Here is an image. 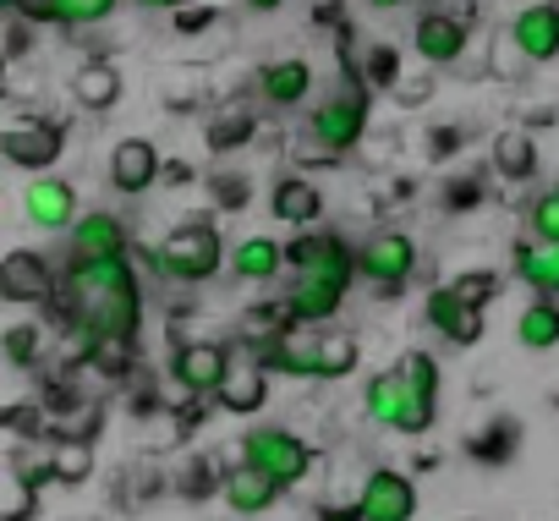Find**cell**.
<instances>
[{"label": "cell", "mask_w": 559, "mask_h": 521, "mask_svg": "<svg viewBox=\"0 0 559 521\" xmlns=\"http://www.w3.org/2000/svg\"><path fill=\"white\" fill-rule=\"evenodd\" d=\"M241 7H247V12H258V17H263V12H280V7H286V0H241Z\"/></svg>", "instance_id": "obj_45"}, {"label": "cell", "mask_w": 559, "mask_h": 521, "mask_svg": "<svg viewBox=\"0 0 559 521\" xmlns=\"http://www.w3.org/2000/svg\"><path fill=\"white\" fill-rule=\"evenodd\" d=\"M368 88H401V56L390 45L368 50Z\"/></svg>", "instance_id": "obj_36"}, {"label": "cell", "mask_w": 559, "mask_h": 521, "mask_svg": "<svg viewBox=\"0 0 559 521\" xmlns=\"http://www.w3.org/2000/svg\"><path fill=\"white\" fill-rule=\"evenodd\" d=\"M368 116H373L368 83H352V88H341V94H330V99H319V105H313L308 132H313V143H319L324 154H346V149H357V143H362Z\"/></svg>", "instance_id": "obj_4"}, {"label": "cell", "mask_w": 559, "mask_h": 521, "mask_svg": "<svg viewBox=\"0 0 559 521\" xmlns=\"http://www.w3.org/2000/svg\"><path fill=\"white\" fill-rule=\"evenodd\" d=\"M428 324H433L450 346H477L483 330H488L483 303H472L461 286H439V292L428 297Z\"/></svg>", "instance_id": "obj_12"}, {"label": "cell", "mask_w": 559, "mask_h": 521, "mask_svg": "<svg viewBox=\"0 0 559 521\" xmlns=\"http://www.w3.org/2000/svg\"><path fill=\"white\" fill-rule=\"evenodd\" d=\"M219 494H225V505H230L236 516H263V510H274V499H280V483H274L269 472H258V466L236 461V466L219 477Z\"/></svg>", "instance_id": "obj_19"}, {"label": "cell", "mask_w": 559, "mask_h": 521, "mask_svg": "<svg viewBox=\"0 0 559 521\" xmlns=\"http://www.w3.org/2000/svg\"><path fill=\"white\" fill-rule=\"evenodd\" d=\"M209 23H214V12H203V0H198V7H187V12L176 17V28H181V34H198V28H209Z\"/></svg>", "instance_id": "obj_43"}, {"label": "cell", "mask_w": 559, "mask_h": 521, "mask_svg": "<svg viewBox=\"0 0 559 521\" xmlns=\"http://www.w3.org/2000/svg\"><path fill=\"white\" fill-rule=\"evenodd\" d=\"M159 176H165V159H159V149H154L148 138H121V143H116V154H110V187H116V192L138 198V192H148Z\"/></svg>", "instance_id": "obj_16"}, {"label": "cell", "mask_w": 559, "mask_h": 521, "mask_svg": "<svg viewBox=\"0 0 559 521\" xmlns=\"http://www.w3.org/2000/svg\"><path fill=\"white\" fill-rule=\"evenodd\" d=\"M286 264H292L286 241H274V236H247V241L230 247V275H236V281H252V286L274 281Z\"/></svg>", "instance_id": "obj_21"}, {"label": "cell", "mask_w": 559, "mask_h": 521, "mask_svg": "<svg viewBox=\"0 0 559 521\" xmlns=\"http://www.w3.org/2000/svg\"><path fill=\"white\" fill-rule=\"evenodd\" d=\"M165 181H170V187H176V181H192V165H187V159H170V165H165Z\"/></svg>", "instance_id": "obj_44"}, {"label": "cell", "mask_w": 559, "mask_h": 521, "mask_svg": "<svg viewBox=\"0 0 559 521\" xmlns=\"http://www.w3.org/2000/svg\"><path fill=\"white\" fill-rule=\"evenodd\" d=\"M34 494H39V488H34L17 466H7V499H0V521H28V516L39 510Z\"/></svg>", "instance_id": "obj_30"}, {"label": "cell", "mask_w": 559, "mask_h": 521, "mask_svg": "<svg viewBox=\"0 0 559 521\" xmlns=\"http://www.w3.org/2000/svg\"><path fill=\"white\" fill-rule=\"evenodd\" d=\"M225 374H230V352H225L219 341H187V346H176V357H170V379H176L187 395H219Z\"/></svg>", "instance_id": "obj_9"}, {"label": "cell", "mask_w": 559, "mask_h": 521, "mask_svg": "<svg viewBox=\"0 0 559 521\" xmlns=\"http://www.w3.org/2000/svg\"><path fill=\"white\" fill-rule=\"evenodd\" d=\"M515 341H521L526 352H554V346H559V303H554V297L526 303L521 319H515Z\"/></svg>", "instance_id": "obj_27"}, {"label": "cell", "mask_w": 559, "mask_h": 521, "mask_svg": "<svg viewBox=\"0 0 559 521\" xmlns=\"http://www.w3.org/2000/svg\"><path fill=\"white\" fill-rule=\"evenodd\" d=\"M138 7H148V12H170L176 0H138Z\"/></svg>", "instance_id": "obj_46"}, {"label": "cell", "mask_w": 559, "mask_h": 521, "mask_svg": "<svg viewBox=\"0 0 559 521\" xmlns=\"http://www.w3.org/2000/svg\"><path fill=\"white\" fill-rule=\"evenodd\" d=\"M428 149H433V159H439V154H455V149H461V132H455V127H433V132H428Z\"/></svg>", "instance_id": "obj_42"}, {"label": "cell", "mask_w": 559, "mask_h": 521, "mask_svg": "<svg viewBox=\"0 0 559 521\" xmlns=\"http://www.w3.org/2000/svg\"><path fill=\"white\" fill-rule=\"evenodd\" d=\"M209 187H214V203L219 209H247V198H252L247 192V176H214Z\"/></svg>", "instance_id": "obj_37"}, {"label": "cell", "mask_w": 559, "mask_h": 521, "mask_svg": "<svg viewBox=\"0 0 559 521\" xmlns=\"http://www.w3.org/2000/svg\"><path fill=\"white\" fill-rule=\"evenodd\" d=\"M252 132H258V121H252V110H225V116H214L209 121V149H241V143H252Z\"/></svg>", "instance_id": "obj_29"}, {"label": "cell", "mask_w": 559, "mask_h": 521, "mask_svg": "<svg viewBox=\"0 0 559 521\" xmlns=\"http://www.w3.org/2000/svg\"><path fill=\"white\" fill-rule=\"evenodd\" d=\"M61 149H67V138H61V127L56 121H12L7 132H0V154H7L17 170H50L56 159H61Z\"/></svg>", "instance_id": "obj_11"}, {"label": "cell", "mask_w": 559, "mask_h": 521, "mask_svg": "<svg viewBox=\"0 0 559 521\" xmlns=\"http://www.w3.org/2000/svg\"><path fill=\"white\" fill-rule=\"evenodd\" d=\"M401 374L412 379V390H417V395L439 401V384H444V379H439V363H433L428 352H406V357H401Z\"/></svg>", "instance_id": "obj_33"}, {"label": "cell", "mask_w": 559, "mask_h": 521, "mask_svg": "<svg viewBox=\"0 0 559 521\" xmlns=\"http://www.w3.org/2000/svg\"><path fill=\"white\" fill-rule=\"evenodd\" d=\"M466 39H472V28L455 12H423L417 28H412V45L428 67H455L466 56Z\"/></svg>", "instance_id": "obj_14"}, {"label": "cell", "mask_w": 559, "mask_h": 521, "mask_svg": "<svg viewBox=\"0 0 559 521\" xmlns=\"http://www.w3.org/2000/svg\"><path fill=\"white\" fill-rule=\"evenodd\" d=\"M352 292V275H330V270H297L292 286H286V308L297 324H319V319H335L341 303Z\"/></svg>", "instance_id": "obj_7"}, {"label": "cell", "mask_w": 559, "mask_h": 521, "mask_svg": "<svg viewBox=\"0 0 559 521\" xmlns=\"http://www.w3.org/2000/svg\"><path fill=\"white\" fill-rule=\"evenodd\" d=\"M56 292H61V281H56V264L45 252L12 247L0 258V297L7 303H50Z\"/></svg>", "instance_id": "obj_8"}, {"label": "cell", "mask_w": 559, "mask_h": 521, "mask_svg": "<svg viewBox=\"0 0 559 521\" xmlns=\"http://www.w3.org/2000/svg\"><path fill=\"white\" fill-rule=\"evenodd\" d=\"M67 241H72V258H121L127 241H132V230H127L121 214L88 209V214H78V225L67 230Z\"/></svg>", "instance_id": "obj_17"}, {"label": "cell", "mask_w": 559, "mask_h": 521, "mask_svg": "<svg viewBox=\"0 0 559 521\" xmlns=\"http://www.w3.org/2000/svg\"><path fill=\"white\" fill-rule=\"evenodd\" d=\"M269 209H274L280 225H313L324 214V192L308 176H280L274 192H269Z\"/></svg>", "instance_id": "obj_22"}, {"label": "cell", "mask_w": 559, "mask_h": 521, "mask_svg": "<svg viewBox=\"0 0 559 521\" xmlns=\"http://www.w3.org/2000/svg\"><path fill=\"white\" fill-rule=\"evenodd\" d=\"M241 461L258 466V472H269L280 488H292V483H302L313 472V450L292 428H252L241 439Z\"/></svg>", "instance_id": "obj_5"}, {"label": "cell", "mask_w": 559, "mask_h": 521, "mask_svg": "<svg viewBox=\"0 0 559 521\" xmlns=\"http://www.w3.org/2000/svg\"><path fill=\"white\" fill-rule=\"evenodd\" d=\"M357 510H362V521H412L417 516V483L395 466H379V472H368Z\"/></svg>", "instance_id": "obj_10"}, {"label": "cell", "mask_w": 559, "mask_h": 521, "mask_svg": "<svg viewBox=\"0 0 559 521\" xmlns=\"http://www.w3.org/2000/svg\"><path fill=\"white\" fill-rule=\"evenodd\" d=\"M88 472H94V450H88V445H78V439L56 445V477H61V483H83Z\"/></svg>", "instance_id": "obj_34"}, {"label": "cell", "mask_w": 559, "mask_h": 521, "mask_svg": "<svg viewBox=\"0 0 559 521\" xmlns=\"http://www.w3.org/2000/svg\"><path fill=\"white\" fill-rule=\"evenodd\" d=\"M61 303H67L78 352L94 357V346H105V341H138L143 286L127 264V252L121 258H72V270L61 275Z\"/></svg>", "instance_id": "obj_1"}, {"label": "cell", "mask_w": 559, "mask_h": 521, "mask_svg": "<svg viewBox=\"0 0 559 521\" xmlns=\"http://www.w3.org/2000/svg\"><path fill=\"white\" fill-rule=\"evenodd\" d=\"M258 94H263L274 110H297V105H308V94H313V67H308L302 56H280V61H269V67L258 72Z\"/></svg>", "instance_id": "obj_18"}, {"label": "cell", "mask_w": 559, "mask_h": 521, "mask_svg": "<svg viewBox=\"0 0 559 521\" xmlns=\"http://www.w3.org/2000/svg\"><path fill=\"white\" fill-rule=\"evenodd\" d=\"M362 406H368V417H373L379 428H395V434H428L433 417H439V406H433L428 395L412 390V379L401 374V363L368 379Z\"/></svg>", "instance_id": "obj_3"}, {"label": "cell", "mask_w": 559, "mask_h": 521, "mask_svg": "<svg viewBox=\"0 0 559 521\" xmlns=\"http://www.w3.org/2000/svg\"><path fill=\"white\" fill-rule=\"evenodd\" d=\"M510 439H515V428H510V423H499L493 434H477V439H472V455H488V461H504V455H510Z\"/></svg>", "instance_id": "obj_38"}, {"label": "cell", "mask_w": 559, "mask_h": 521, "mask_svg": "<svg viewBox=\"0 0 559 521\" xmlns=\"http://www.w3.org/2000/svg\"><path fill=\"white\" fill-rule=\"evenodd\" d=\"M23 214L39 225V230H72L78 225V187L39 170L28 187H23Z\"/></svg>", "instance_id": "obj_13"}, {"label": "cell", "mask_w": 559, "mask_h": 521, "mask_svg": "<svg viewBox=\"0 0 559 521\" xmlns=\"http://www.w3.org/2000/svg\"><path fill=\"white\" fill-rule=\"evenodd\" d=\"M532 236H548V241H559V187H543L537 198H532Z\"/></svg>", "instance_id": "obj_35"}, {"label": "cell", "mask_w": 559, "mask_h": 521, "mask_svg": "<svg viewBox=\"0 0 559 521\" xmlns=\"http://www.w3.org/2000/svg\"><path fill=\"white\" fill-rule=\"evenodd\" d=\"M39 346H45V330L39 324H12L7 330V363L12 368H34L39 363Z\"/></svg>", "instance_id": "obj_31"}, {"label": "cell", "mask_w": 559, "mask_h": 521, "mask_svg": "<svg viewBox=\"0 0 559 521\" xmlns=\"http://www.w3.org/2000/svg\"><path fill=\"white\" fill-rule=\"evenodd\" d=\"M258 363H263V368H280V374H297V379H319V330L286 324L280 335L263 341Z\"/></svg>", "instance_id": "obj_15"}, {"label": "cell", "mask_w": 559, "mask_h": 521, "mask_svg": "<svg viewBox=\"0 0 559 521\" xmlns=\"http://www.w3.org/2000/svg\"><path fill=\"white\" fill-rule=\"evenodd\" d=\"M455 286H461V292H466V297H472V303H488V297H493V286H499V281H493V275H488V270H483V275H466V281H455Z\"/></svg>", "instance_id": "obj_41"}, {"label": "cell", "mask_w": 559, "mask_h": 521, "mask_svg": "<svg viewBox=\"0 0 559 521\" xmlns=\"http://www.w3.org/2000/svg\"><path fill=\"white\" fill-rule=\"evenodd\" d=\"M219 258H225V241L209 220H192V225H176L159 247H154V270L165 281H181V286H203L209 275H219Z\"/></svg>", "instance_id": "obj_2"}, {"label": "cell", "mask_w": 559, "mask_h": 521, "mask_svg": "<svg viewBox=\"0 0 559 521\" xmlns=\"http://www.w3.org/2000/svg\"><path fill=\"white\" fill-rule=\"evenodd\" d=\"M521 67H526V50L515 45V34H504V39H499V61H493V72H499V78H515Z\"/></svg>", "instance_id": "obj_39"}, {"label": "cell", "mask_w": 559, "mask_h": 521, "mask_svg": "<svg viewBox=\"0 0 559 521\" xmlns=\"http://www.w3.org/2000/svg\"><path fill=\"white\" fill-rule=\"evenodd\" d=\"M269 401V368L263 363H230L225 384H219V406L225 412H258Z\"/></svg>", "instance_id": "obj_25"}, {"label": "cell", "mask_w": 559, "mask_h": 521, "mask_svg": "<svg viewBox=\"0 0 559 521\" xmlns=\"http://www.w3.org/2000/svg\"><path fill=\"white\" fill-rule=\"evenodd\" d=\"M72 99H78L83 110L105 116V110L121 99V72H116L110 61H83V67L72 72Z\"/></svg>", "instance_id": "obj_24"}, {"label": "cell", "mask_w": 559, "mask_h": 521, "mask_svg": "<svg viewBox=\"0 0 559 521\" xmlns=\"http://www.w3.org/2000/svg\"><path fill=\"white\" fill-rule=\"evenodd\" d=\"M417 270V241L406 230H373L362 247H357V275L373 281L379 292H401Z\"/></svg>", "instance_id": "obj_6"}, {"label": "cell", "mask_w": 559, "mask_h": 521, "mask_svg": "<svg viewBox=\"0 0 559 521\" xmlns=\"http://www.w3.org/2000/svg\"><path fill=\"white\" fill-rule=\"evenodd\" d=\"M357 357H362L357 335H346V330H324L319 335V379H346L357 368Z\"/></svg>", "instance_id": "obj_28"}, {"label": "cell", "mask_w": 559, "mask_h": 521, "mask_svg": "<svg viewBox=\"0 0 559 521\" xmlns=\"http://www.w3.org/2000/svg\"><path fill=\"white\" fill-rule=\"evenodd\" d=\"M477 198H483L477 176H455V181H450V192H444V203H450V209H472Z\"/></svg>", "instance_id": "obj_40"}, {"label": "cell", "mask_w": 559, "mask_h": 521, "mask_svg": "<svg viewBox=\"0 0 559 521\" xmlns=\"http://www.w3.org/2000/svg\"><path fill=\"white\" fill-rule=\"evenodd\" d=\"M493 170H499L504 181H526V176H537V143H532V132L504 127V132L493 138Z\"/></svg>", "instance_id": "obj_26"}, {"label": "cell", "mask_w": 559, "mask_h": 521, "mask_svg": "<svg viewBox=\"0 0 559 521\" xmlns=\"http://www.w3.org/2000/svg\"><path fill=\"white\" fill-rule=\"evenodd\" d=\"M515 275L537 297H559V241H548V236L515 241Z\"/></svg>", "instance_id": "obj_23"}, {"label": "cell", "mask_w": 559, "mask_h": 521, "mask_svg": "<svg viewBox=\"0 0 559 521\" xmlns=\"http://www.w3.org/2000/svg\"><path fill=\"white\" fill-rule=\"evenodd\" d=\"M510 34L526 50V61H554L559 56V0H537V7L515 12Z\"/></svg>", "instance_id": "obj_20"}, {"label": "cell", "mask_w": 559, "mask_h": 521, "mask_svg": "<svg viewBox=\"0 0 559 521\" xmlns=\"http://www.w3.org/2000/svg\"><path fill=\"white\" fill-rule=\"evenodd\" d=\"M368 7H373V12H395V7H401V0H368Z\"/></svg>", "instance_id": "obj_47"}, {"label": "cell", "mask_w": 559, "mask_h": 521, "mask_svg": "<svg viewBox=\"0 0 559 521\" xmlns=\"http://www.w3.org/2000/svg\"><path fill=\"white\" fill-rule=\"evenodd\" d=\"M176 7H198V0H176Z\"/></svg>", "instance_id": "obj_48"}, {"label": "cell", "mask_w": 559, "mask_h": 521, "mask_svg": "<svg viewBox=\"0 0 559 521\" xmlns=\"http://www.w3.org/2000/svg\"><path fill=\"white\" fill-rule=\"evenodd\" d=\"M110 12H116V0H56V23H67V28L105 23Z\"/></svg>", "instance_id": "obj_32"}]
</instances>
